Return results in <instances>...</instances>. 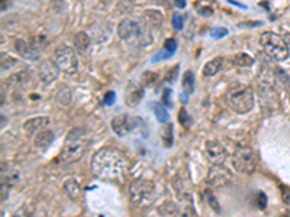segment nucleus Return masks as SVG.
<instances>
[{"label":"nucleus","instance_id":"nucleus-1","mask_svg":"<svg viewBox=\"0 0 290 217\" xmlns=\"http://www.w3.org/2000/svg\"><path fill=\"white\" fill-rule=\"evenodd\" d=\"M90 168L96 178H100L105 181H115L125 172L127 159L119 150L106 146L94 154Z\"/></svg>","mask_w":290,"mask_h":217},{"label":"nucleus","instance_id":"nucleus-2","mask_svg":"<svg viewBox=\"0 0 290 217\" xmlns=\"http://www.w3.org/2000/svg\"><path fill=\"white\" fill-rule=\"evenodd\" d=\"M86 129L74 127L66 138V143L60 150V159L63 164H73L85 155L86 152Z\"/></svg>","mask_w":290,"mask_h":217},{"label":"nucleus","instance_id":"nucleus-3","mask_svg":"<svg viewBox=\"0 0 290 217\" xmlns=\"http://www.w3.org/2000/svg\"><path fill=\"white\" fill-rule=\"evenodd\" d=\"M118 35L122 41L135 44L137 47H148L153 42L151 32L137 20L123 19L118 25Z\"/></svg>","mask_w":290,"mask_h":217},{"label":"nucleus","instance_id":"nucleus-4","mask_svg":"<svg viewBox=\"0 0 290 217\" xmlns=\"http://www.w3.org/2000/svg\"><path fill=\"white\" fill-rule=\"evenodd\" d=\"M225 100L235 113L245 115L254 107V93L245 84H237L226 92Z\"/></svg>","mask_w":290,"mask_h":217},{"label":"nucleus","instance_id":"nucleus-5","mask_svg":"<svg viewBox=\"0 0 290 217\" xmlns=\"http://www.w3.org/2000/svg\"><path fill=\"white\" fill-rule=\"evenodd\" d=\"M129 199L138 209L150 207L155 200V185L150 180H135L129 185Z\"/></svg>","mask_w":290,"mask_h":217},{"label":"nucleus","instance_id":"nucleus-6","mask_svg":"<svg viewBox=\"0 0 290 217\" xmlns=\"http://www.w3.org/2000/svg\"><path fill=\"white\" fill-rule=\"evenodd\" d=\"M261 48L274 61H284L289 57V51L283 36L273 32H264L260 38Z\"/></svg>","mask_w":290,"mask_h":217},{"label":"nucleus","instance_id":"nucleus-7","mask_svg":"<svg viewBox=\"0 0 290 217\" xmlns=\"http://www.w3.org/2000/svg\"><path fill=\"white\" fill-rule=\"evenodd\" d=\"M232 164H234V168L241 174H253L257 165L254 150L245 145L237 146V149L232 155Z\"/></svg>","mask_w":290,"mask_h":217},{"label":"nucleus","instance_id":"nucleus-8","mask_svg":"<svg viewBox=\"0 0 290 217\" xmlns=\"http://www.w3.org/2000/svg\"><path fill=\"white\" fill-rule=\"evenodd\" d=\"M54 61L58 66L61 73L73 75L78 70V59H77L76 51L67 45H60L54 51Z\"/></svg>","mask_w":290,"mask_h":217},{"label":"nucleus","instance_id":"nucleus-9","mask_svg":"<svg viewBox=\"0 0 290 217\" xmlns=\"http://www.w3.org/2000/svg\"><path fill=\"white\" fill-rule=\"evenodd\" d=\"M135 119L129 115H118L112 119V129L118 136H127L135 129Z\"/></svg>","mask_w":290,"mask_h":217},{"label":"nucleus","instance_id":"nucleus-10","mask_svg":"<svg viewBox=\"0 0 290 217\" xmlns=\"http://www.w3.org/2000/svg\"><path fill=\"white\" fill-rule=\"evenodd\" d=\"M231 178L232 176L228 171V168L222 167V164H214V167L209 169V174H208V184L214 187H222L230 183Z\"/></svg>","mask_w":290,"mask_h":217},{"label":"nucleus","instance_id":"nucleus-11","mask_svg":"<svg viewBox=\"0 0 290 217\" xmlns=\"http://www.w3.org/2000/svg\"><path fill=\"white\" fill-rule=\"evenodd\" d=\"M205 154L212 164H223L226 159V149L218 141H208L205 143Z\"/></svg>","mask_w":290,"mask_h":217},{"label":"nucleus","instance_id":"nucleus-12","mask_svg":"<svg viewBox=\"0 0 290 217\" xmlns=\"http://www.w3.org/2000/svg\"><path fill=\"white\" fill-rule=\"evenodd\" d=\"M38 73H39V80L44 84H50L57 80V77L60 74V68L55 64V61L45 59L38 68Z\"/></svg>","mask_w":290,"mask_h":217},{"label":"nucleus","instance_id":"nucleus-13","mask_svg":"<svg viewBox=\"0 0 290 217\" xmlns=\"http://www.w3.org/2000/svg\"><path fill=\"white\" fill-rule=\"evenodd\" d=\"M15 50H16L17 55H20L24 59L28 61H38L41 54L39 50L35 47L32 42H28L25 39H17L15 41Z\"/></svg>","mask_w":290,"mask_h":217},{"label":"nucleus","instance_id":"nucleus-14","mask_svg":"<svg viewBox=\"0 0 290 217\" xmlns=\"http://www.w3.org/2000/svg\"><path fill=\"white\" fill-rule=\"evenodd\" d=\"M48 125H50V117L36 116L31 117V119H26L22 127H24V132L29 136V135L38 134L39 131L45 129Z\"/></svg>","mask_w":290,"mask_h":217},{"label":"nucleus","instance_id":"nucleus-15","mask_svg":"<svg viewBox=\"0 0 290 217\" xmlns=\"http://www.w3.org/2000/svg\"><path fill=\"white\" fill-rule=\"evenodd\" d=\"M2 185H6V187H13L19 183V178H20V174H19V169L10 164H2Z\"/></svg>","mask_w":290,"mask_h":217},{"label":"nucleus","instance_id":"nucleus-16","mask_svg":"<svg viewBox=\"0 0 290 217\" xmlns=\"http://www.w3.org/2000/svg\"><path fill=\"white\" fill-rule=\"evenodd\" d=\"M145 90L142 85H138V84H129L127 93H125V101L129 107H135L138 106L141 100L144 99Z\"/></svg>","mask_w":290,"mask_h":217},{"label":"nucleus","instance_id":"nucleus-17","mask_svg":"<svg viewBox=\"0 0 290 217\" xmlns=\"http://www.w3.org/2000/svg\"><path fill=\"white\" fill-rule=\"evenodd\" d=\"M55 139V135L52 131H47V129H43L39 131L38 134L35 135L34 138V145L36 148H43V149H47Z\"/></svg>","mask_w":290,"mask_h":217},{"label":"nucleus","instance_id":"nucleus-18","mask_svg":"<svg viewBox=\"0 0 290 217\" xmlns=\"http://www.w3.org/2000/svg\"><path fill=\"white\" fill-rule=\"evenodd\" d=\"M90 45H92V39L86 32H78L74 36V48L80 55H87L90 51Z\"/></svg>","mask_w":290,"mask_h":217},{"label":"nucleus","instance_id":"nucleus-19","mask_svg":"<svg viewBox=\"0 0 290 217\" xmlns=\"http://www.w3.org/2000/svg\"><path fill=\"white\" fill-rule=\"evenodd\" d=\"M31 81V73L29 71H19L16 74H12L6 80V84L12 89H20Z\"/></svg>","mask_w":290,"mask_h":217},{"label":"nucleus","instance_id":"nucleus-20","mask_svg":"<svg viewBox=\"0 0 290 217\" xmlns=\"http://www.w3.org/2000/svg\"><path fill=\"white\" fill-rule=\"evenodd\" d=\"M55 101L63 106V107H67L71 104V101H73V93H71V89H70L69 85H66V84H61L60 87H58V90L55 93Z\"/></svg>","mask_w":290,"mask_h":217},{"label":"nucleus","instance_id":"nucleus-21","mask_svg":"<svg viewBox=\"0 0 290 217\" xmlns=\"http://www.w3.org/2000/svg\"><path fill=\"white\" fill-rule=\"evenodd\" d=\"M64 191L67 192V196L71 200H78L81 197V192H83L80 183L76 181V180H73V178L64 181Z\"/></svg>","mask_w":290,"mask_h":217},{"label":"nucleus","instance_id":"nucleus-22","mask_svg":"<svg viewBox=\"0 0 290 217\" xmlns=\"http://www.w3.org/2000/svg\"><path fill=\"white\" fill-rule=\"evenodd\" d=\"M222 66H223V58L221 57H216V58L208 61L205 64V67L202 70V74L205 77H214L215 74H218L222 70Z\"/></svg>","mask_w":290,"mask_h":217},{"label":"nucleus","instance_id":"nucleus-23","mask_svg":"<svg viewBox=\"0 0 290 217\" xmlns=\"http://www.w3.org/2000/svg\"><path fill=\"white\" fill-rule=\"evenodd\" d=\"M181 85H183V90H184L186 94H192V93L195 92V75H193V73L190 70L183 74Z\"/></svg>","mask_w":290,"mask_h":217},{"label":"nucleus","instance_id":"nucleus-24","mask_svg":"<svg viewBox=\"0 0 290 217\" xmlns=\"http://www.w3.org/2000/svg\"><path fill=\"white\" fill-rule=\"evenodd\" d=\"M151 107L154 108V115H155V117H157V120L160 122V123H167L169 122V112H167V108L164 107L162 104H160V103H153L151 104Z\"/></svg>","mask_w":290,"mask_h":217},{"label":"nucleus","instance_id":"nucleus-25","mask_svg":"<svg viewBox=\"0 0 290 217\" xmlns=\"http://www.w3.org/2000/svg\"><path fill=\"white\" fill-rule=\"evenodd\" d=\"M254 62H256V59L250 57L245 52H239L234 57V64L237 67H251V66H254Z\"/></svg>","mask_w":290,"mask_h":217},{"label":"nucleus","instance_id":"nucleus-26","mask_svg":"<svg viewBox=\"0 0 290 217\" xmlns=\"http://www.w3.org/2000/svg\"><path fill=\"white\" fill-rule=\"evenodd\" d=\"M158 213L161 216H177V214H181L180 209L174 203H164L161 207L158 209Z\"/></svg>","mask_w":290,"mask_h":217},{"label":"nucleus","instance_id":"nucleus-27","mask_svg":"<svg viewBox=\"0 0 290 217\" xmlns=\"http://www.w3.org/2000/svg\"><path fill=\"white\" fill-rule=\"evenodd\" d=\"M162 142L164 145L167 146V148H170L171 145H173V125H171L170 122L169 123H165L164 126V129H162Z\"/></svg>","mask_w":290,"mask_h":217},{"label":"nucleus","instance_id":"nucleus-28","mask_svg":"<svg viewBox=\"0 0 290 217\" xmlns=\"http://www.w3.org/2000/svg\"><path fill=\"white\" fill-rule=\"evenodd\" d=\"M274 80L280 84V85H283V87H290L289 75L286 74L283 70H280V68H276V70H274Z\"/></svg>","mask_w":290,"mask_h":217},{"label":"nucleus","instance_id":"nucleus-29","mask_svg":"<svg viewBox=\"0 0 290 217\" xmlns=\"http://www.w3.org/2000/svg\"><path fill=\"white\" fill-rule=\"evenodd\" d=\"M205 199H206V203L209 204V207L212 210H215L216 213H221V207H219V203L216 200V197H215V194L212 192V190H206L205 191Z\"/></svg>","mask_w":290,"mask_h":217},{"label":"nucleus","instance_id":"nucleus-30","mask_svg":"<svg viewBox=\"0 0 290 217\" xmlns=\"http://www.w3.org/2000/svg\"><path fill=\"white\" fill-rule=\"evenodd\" d=\"M176 50H177V42H176V39H167L165 41V44H164V58H169V57H171L174 52H176Z\"/></svg>","mask_w":290,"mask_h":217},{"label":"nucleus","instance_id":"nucleus-31","mask_svg":"<svg viewBox=\"0 0 290 217\" xmlns=\"http://www.w3.org/2000/svg\"><path fill=\"white\" fill-rule=\"evenodd\" d=\"M179 122L180 125L183 126V127H186V129H189L190 126H192V117L189 116L188 110L186 108H181L179 112Z\"/></svg>","mask_w":290,"mask_h":217},{"label":"nucleus","instance_id":"nucleus-32","mask_svg":"<svg viewBox=\"0 0 290 217\" xmlns=\"http://www.w3.org/2000/svg\"><path fill=\"white\" fill-rule=\"evenodd\" d=\"M254 203L260 210H265L267 207V196L263 191H257L256 197H254Z\"/></svg>","mask_w":290,"mask_h":217},{"label":"nucleus","instance_id":"nucleus-33","mask_svg":"<svg viewBox=\"0 0 290 217\" xmlns=\"http://www.w3.org/2000/svg\"><path fill=\"white\" fill-rule=\"evenodd\" d=\"M17 61L15 58H12V57H9L6 55L5 57V54L2 55V70L5 71V70H9V68H12L13 66H16Z\"/></svg>","mask_w":290,"mask_h":217},{"label":"nucleus","instance_id":"nucleus-34","mask_svg":"<svg viewBox=\"0 0 290 217\" xmlns=\"http://www.w3.org/2000/svg\"><path fill=\"white\" fill-rule=\"evenodd\" d=\"M183 24H184V19L180 13H174L173 15V28L176 31H181L183 29Z\"/></svg>","mask_w":290,"mask_h":217},{"label":"nucleus","instance_id":"nucleus-35","mask_svg":"<svg viewBox=\"0 0 290 217\" xmlns=\"http://www.w3.org/2000/svg\"><path fill=\"white\" fill-rule=\"evenodd\" d=\"M32 44L39 50V48H44V47L48 45V39L45 36H43V35H36V36H34V39H32Z\"/></svg>","mask_w":290,"mask_h":217},{"label":"nucleus","instance_id":"nucleus-36","mask_svg":"<svg viewBox=\"0 0 290 217\" xmlns=\"http://www.w3.org/2000/svg\"><path fill=\"white\" fill-rule=\"evenodd\" d=\"M115 99H116V94L115 92H108L105 94V97H103V103L105 104H108V106H111L115 103Z\"/></svg>","mask_w":290,"mask_h":217},{"label":"nucleus","instance_id":"nucleus-37","mask_svg":"<svg viewBox=\"0 0 290 217\" xmlns=\"http://www.w3.org/2000/svg\"><path fill=\"white\" fill-rule=\"evenodd\" d=\"M211 35L214 36V38H222V36H225V35H228V29H225V28H216L214 29Z\"/></svg>","mask_w":290,"mask_h":217},{"label":"nucleus","instance_id":"nucleus-38","mask_svg":"<svg viewBox=\"0 0 290 217\" xmlns=\"http://www.w3.org/2000/svg\"><path fill=\"white\" fill-rule=\"evenodd\" d=\"M170 97H171V89H165L164 93H162V103H164L165 106H169V107H171Z\"/></svg>","mask_w":290,"mask_h":217},{"label":"nucleus","instance_id":"nucleus-39","mask_svg":"<svg viewBox=\"0 0 290 217\" xmlns=\"http://www.w3.org/2000/svg\"><path fill=\"white\" fill-rule=\"evenodd\" d=\"M280 188H282V199L284 200V203H290V188L289 187H286V185H280Z\"/></svg>","mask_w":290,"mask_h":217},{"label":"nucleus","instance_id":"nucleus-40","mask_svg":"<svg viewBox=\"0 0 290 217\" xmlns=\"http://www.w3.org/2000/svg\"><path fill=\"white\" fill-rule=\"evenodd\" d=\"M174 5H176V8L184 9L188 3H186V0H174Z\"/></svg>","mask_w":290,"mask_h":217},{"label":"nucleus","instance_id":"nucleus-41","mask_svg":"<svg viewBox=\"0 0 290 217\" xmlns=\"http://www.w3.org/2000/svg\"><path fill=\"white\" fill-rule=\"evenodd\" d=\"M283 39L286 42V47H287V51H289V55H290V34L283 35Z\"/></svg>","mask_w":290,"mask_h":217},{"label":"nucleus","instance_id":"nucleus-42","mask_svg":"<svg viewBox=\"0 0 290 217\" xmlns=\"http://www.w3.org/2000/svg\"><path fill=\"white\" fill-rule=\"evenodd\" d=\"M51 2L55 6H58V5H61V6L64 5V6H66V0H51Z\"/></svg>","mask_w":290,"mask_h":217}]
</instances>
